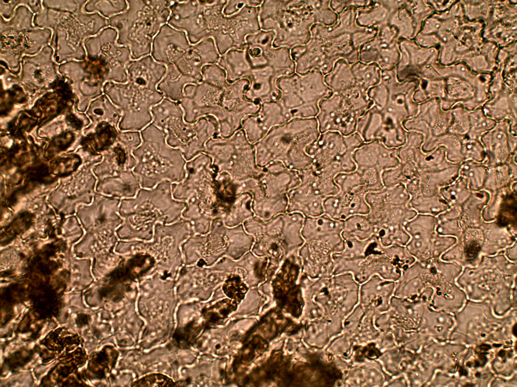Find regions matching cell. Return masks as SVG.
Returning <instances> with one entry per match:
<instances>
[{
    "label": "cell",
    "mask_w": 517,
    "mask_h": 387,
    "mask_svg": "<svg viewBox=\"0 0 517 387\" xmlns=\"http://www.w3.org/2000/svg\"><path fill=\"white\" fill-rule=\"evenodd\" d=\"M225 71L228 83L248 78L252 70L246 53V45L232 47L220 55L216 62Z\"/></svg>",
    "instance_id": "16"
},
{
    "label": "cell",
    "mask_w": 517,
    "mask_h": 387,
    "mask_svg": "<svg viewBox=\"0 0 517 387\" xmlns=\"http://www.w3.org/2000/svg\"><path fill=\"white\" fill-rule=\"evenodd\" d=\"M343 221L334 219L325 213L306 220L304 235L308 240L341 235Z\"/></svg>",
    "instance_id": "18"
},
{
    "label": "cell",
    "mask_w": 517,
    "mask_h": 387,
    "mask_svg": "<svg viewBox=\"0 0 517 387\" xmlns=\"http://www.w3.org/2000/svg\"><path fill=\"white\" fill-rule=\"evenodd\" d=\"M363 143V140L356 133L346 136L334 132L321 133L308 150L313 159L312 165L322 169L338 163L342 168L341 161L345 155L354 152Z\"/></svg>",
    "instance_id": "12"
},
{
    "label": "cell",
    "mask_w": 517,
    "mask_h": 387,
    "mask_svg": "<svg viewBox=\"0 0 517 387\" xmlns=\"http://www.w3.org/2000/svg\"><path fill=\"white\" fill-rule=\"evenodd\" d=\"M382 145L378 141H372L359 146L353 153L356 168H377Z\"/></svg>",
    "instance_id": "22"
},
{
    "label": "cell",
    "mask_w": 517,
    "mask_h": 387,
    "mask_svg": "<svg viewBox=\"0 0 517 387\" xmlns=\"http://www.w3.org/2000/svg\"><path fill=\"white\" fill-rule=\"evenodd\" d=\"M351 71L356 84L367 92L381 81L382 71L375 63L357 61L352 64Z\"/></svg>",
    "instance_id": "21"
},
{
    "label": "cell",
    "mask_w": 517,
    "mask_h": 387,
    "mask_svg": "<svg viewBox=\"0 0 517 387\" xmlns=\"http://www.w3.org/2000/svg\"><path fill=\"white\" fill-rule=\"evenodd\" d=\"M488 169L484 165L470 161H464L458 170V176L462 178L468 186L478 188L485 182Z\"/></svg>",
    "instance_id": "23"
},
{
    "label": "cell",
    "mask_w": 517,
    "mask_h": 387,
    "mask_svg": "<svg viewBox=\"0 0 517 387\" xmlns=\"http://www.w3.org/2000/svg\"><path fill=\"white\" fill-rule=\"evenodd\" d=\"M391 13L387 1H368L356 8V21L362 27L378 28L388 23Z\"/></svg>",
    "instance_id": "19"
},
{
    "label": "cell",
    "mask_w": 517,
    "mask_h": 387,
    "mask_svg": "<svg viewBox=\"0 0 517 387\" xmlns=\"http://www.w3.org/2000/svg\"><path fill=\"white\" fill-rule=\"evenodd\" d=\"M366 196L359 193L339 191L324 200V213L342 221L355 215H367L369 212V207Z\"/></svg>",
    "instance_id": "14"
},
{
    "label": "cell",
    "mask_w": 517,
    "mask_h": 387,
    "mask_svg": "<svg viewBox=\"0 0 517 387\" xmlns=\"http://www.w3.org/2000/svg\"><path fill=\"white\" fill-rule=\"evenodd\" d=\"M231 117H232V116H231ZM232 123H233V128H232V131H233V132H231V133H230V134H231V135H232V134H233V133H234V132H233V131H234V126H233V120H232ZM218 132H219L218 133H219V134H220V135H223V136H226V133H221V132H219V131H218ZM226 133H227V131H226Z\"/></svg>",
    "instance_id": "30"
},
{
    "label": "cell",
    "mask_w": 517,
    "mask_h": 387,
    "mask_svg": "<svg viewBox=\"0 0 517 387\" xmlns=\"http://www.w3.org/2000/svg\"><path fill=\"white\" fill-rule=\"evenodd\" d=\"M364 114L346 96L332 92L320 102L316 118L321 133L334 132L346 136L356 132L358 120Z\"/></svg>",
    "instance_id": "11"
},
{
    "label": "cell",
    "mask_w": 517,
    "mask_h": 387,
    "mask_svg": "<svg viewBox=\"0 0 517 387\" xmlns=\"http://www.w3.org/2000/svg\"><path fill=\"white\" fill-rule=\"evenodd\" d=\"M165 66V72L158 84V89L164 98L178 102L183 96L185 87L199 82L183 74L172 64Z\"/></svg>",
    "instance_id": "17"
},
{
    "label": "cell",
    "mask_w": 517,
    "mask_h": 387,
    "mask_svg": "<svg viewBox=\"0 0 517 387\" xmlns=\"http://www.w3.org/2000/svg\"><path fill=\"white\" fill-rule=\"evenodd\" d=\"M165 70L149 55L129 62L125 82L108 84V94L122 112L121 131L140 132L152 122L151 108L164 98L158 86Z\"/></svg>",
    "instance_id": "1"
},
{
    "label": "cell",
    "mask_w": 517,
    "mask_h": 387,
    "mask_svg": "<svg viewBox=\"0 0 517 387\" xmlns=\"http://www.w3.org/2000/svg\"><path fill=\"white\" fill-rule=\"evenodd\" d=\"M324 76L320 71L313 70L279 78L277 86L284 106L293 109L303 105H319L332 93L325 82Z\"/></svg>",
    "instance_id": "9"
},
{
    "label": "cell",
    "mask_w": 517,
    "mask_h": 387,
    "mask_svg": "<svg viewBox=\"0 0 517 387\" xmlns=\"http://www.w3.org/2000/svg\"><path fill=\"white\" fill-rule=\"evenodd\" d=\"M232 120H233V119H232ZM233 126H234V131H233V132H234V133H234V132H235V130H236V129H235V125H234V123L233 120ZM226 131H227V130H226ZM218 134L219 136H221V137H227V133L226 134V136H223V135H221L219 134V133H218ZM233 134H232V135L231 134V135H232Z\"/></svg>",
    "instance_id": "29"
},
{
    "label": "cell",
    "mask_w": 517,
    "mask_h": 387,
    "mask_svg": "<svg viewBox=\"0 0 517 387\" xmlns=\"http://www.w3.org/2000/svg\"><path fill=\"white\" fill-rule=\"evenodd\" d=\"M460 154L464 161L484 163L486 159L484 148L480 140L463 139L461 142Z\"/></svg>",
    "instance_id": "24"
},
{
    "label": "cell",
    "mask_w": 517,
    "mask_h": 387,
    "mask_svg": "<svg viewBox=\"0 0 517 387\" xmlns=\"http://www.w3.org/2000/svg\"><path fill=\"white\" fill-rule=\"evenodd\" d=\"M469 121L468 137L478 140L495 125L494 120L480 115L472 116Z\"/></svg>",
    "instance_id": "26"
},
{
    "label": "cell",
    "mask_w": 517,
    "mask_h": 387,
    "mask_svg": "<svg viewBox=\"0 0 517 387\" xmlns=\"http://www.w3.org/2000/svg\"><path fill=\"white\" fill-rule=\"evenodd\" d=\"M281 77L269 65L252 69L247 78L249 86L245 93L248 100L258 104L278 101L280 92L277 87L278 80Z\"/></svg>",
    "instance_id": "13"
},
{
    "label": "cell",
    "mask_w": 517,
    "mask_h": 387,
    "mask_svg": "<svg viewBox=\"0 0 517 387\" xmlns=\"http://www.w3.org/2000/svg\"><path fill=\"white\" fill-rule=\"evenodd\" d=\"M226 1H172L167 24L186 34L195 44L212 38L220 54L234 47L228 33V19L223 13Z\"/></svg>",
    "instance_id": "4"
},
{
    "label": "cell",
    "mask_w": 517,
    "mask_h": 387,
    "mask_svg": "<svg viewBox=\"0 0 517 387\" xmlns=\"http://www.w3.org/2000/svg\"><path fill=\"white\" fill-rule=\"evenodd\" d=\"M374 224L367 215H355L343 221L341 233L343 239L355 238L361 240L375 236Z\"/></svg>",
    "instance_id": "20"
},
{
    "label": "cell",
    "mask_w": 517,
    "mask_h": 387,
    "mask_svg": "<svg viewBox=\"0 0 517 387\" xmlns=\"http://www.w3.org/2000/svg\"><path fill=\"white\" fill-rule=\"evenodd\" d=\"M152 123L165 134L166 142L180 150L187 161L202 152L205 143L218 135V122L211 116L186 121L178 102L164 98L151 108Z\"/></svg>",
    "instance_id": "6"
},
{
    "label": "cell",
    "mask_w": 517,
    "mask_h": 387,
    "mask_svg": "<svg viewBox=\"0 0 517 387\" xmlns=\"http://www.w3.org/2000/svg\"><path fill=\"white\" fill-rule=\"evenodd\" d=\"M504 125H495L480 139L486 156L491 165L504 163L509 156L510 145L509 135Z\"/></svg>",
    "instance_id": "15"
},
{
    "label": "cell",
    "mask_w": 517,
    "mask_h": 387,
    "mask_svg": "<svg viewBox=\"0 0 517 387\" xmlns=\"http://www.w3.org/2000/svg\"><path fill=\"white\" fill-rule=\"evenodd\" d=\"M223 89L201 81L187 85L178 102L186 121L193 122L199 118L211 116L219 125L227 123L229 114L221 106Z\"/></svg>",
    "instance_id": "10"
},
{
    "label": "cell",
    "mask_w": 517,
    "mask_h": 387,
    "mask_svg": "<svg viewBox=\"0 0 517 387\" xmlns=\"http://www.w3.org/2000/svg\"><path fill=\"white\" fill-rule=\"evenodd\" d=\"M201 81L222 89L229 84L224 70L217 63L209 64L203 68Z\"/></svg>",
    "instance_id": "25"
},
{
    "label": "cell",
    "mask_w": 517,
    "mask_h": 387,
    "mask_svg": "<svg viewBox=\"0 0 517 387\" xmlns=\"http://www.w3.org/2000/svg\"><path fill=\"white\" fill-rule=\"evenodd\" d=\"M212 38L191 43L185 32L165 24L154 38L150 55L164 65L172 64L182 73L198 82L203 68L216 63L220 56Z\"/></svg>",
    "instance_id": "7"
},
{
    "label": "cell",
    "mask_w": 517,
    "mask_h": 387,
    "mask_svg": "<svg viewBox=\"0 0 517 387\" xmlns=\"http://www.w3.org/2000/svg\"><path fill=\"white\" fill-rule=\"evenodd\" d=\"M467 186L466 181L458 176L451 185L443 189L442 194L450 202H459L463 200L469 193Z\"/></svg>",
    "instance_id": "27"
},
{
    "label": "cell",
    "mask_w": 517,
    "mask_h": 387,
    "mask_svg": "<svg viewBox=\"0 0 517 387\" xmlns=\"http://www.w3.org/2000/svg\"><path fill=\"white\" fill-rule=\"evenodd\" d=\"M315 24L311 1H283L272 17L260 22L261 29L274 32V47L290 50L308 42Z\"/></svg>",
    "instance_id": "8"
},
{
    "label": "cell",
    "mask_w": 517,
    "mask_h": 387,
    "mask_svg": "<svg viewBox=\"0 0 517 387\" xmlns=\"http://www.w3.org/2000/svg\"><path fill=\"white\" fill-rule=\"evenodd\" d=\"M171 1H127L122 13L111 18L110 24L117 34V42L127 47L132 59L150 55L153 40L167 24Z\"/></svg>",
    "instance_id": "3"
},
{
    "label": "cell",
    "mask_w": 517,
    "mask_h": 387,
    "mask_svg": "<svg viewBox=\"0 0 517 387\" xmlns=\"http://www.w3.org/2000/svg\"><path fill=\"white\" fill-rule=\"evenodd\" d=\"M321 132L316 118H294L273 128L261 140L271 145H253L256 163L260 168L275 163L290 169L301 171L313 164L308 153ZM254 144V145H255Z\"/></svg>",
    "instance_id": "2"
},
{
    "label": "cell",
    "mask_w": 517,
    "mask_h": 387,
    "mask_svg": "<svg viewBox=\"0 0 517 387\" xmlns=\"http://www.w3.org/2000/svg\"><path fill=\"white\" fill-rule=\"evenodd\" d=\"M176 385L169 377L159 373L147 375L134 381L132 386H167Z\"/></svg>",
    "instance_id": "28"
},
{
    "label": "cell",
    "mask_w": 517,
    "mask_h": 387,
    "mask_svg": "<svg viewBox=\"0 0 517 387\" xmlns=\"http://www.w3.org/2000/svg\"><path fill=\"white\" fill-rule=\"evenodd\" d=\"M140 134L141 144L133 152L136 161L133 171L140 186L151 188L165 181H181L187 161L181 151L169 145L164 133L152 122Z\"/></svg>",
    "instance_id": "5"
}]
</instances>
